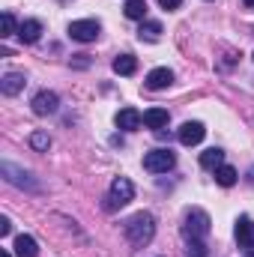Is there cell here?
<instances>
[{"label": "cell", "instance_id": "1", "mask_svg": "<svg viewBox=\"0 0 254 257\" xmlns=\"http://www.w3.org/2000/svg\"><path fill=\"white\" fill-rule=\"evenodd\" d=\"M123 230H126L129 245L144 248V245H150L153 236H156V218H153L150 212H135L126 224H123Z\"/></svg>", "mask_w": 254, "mask_h": 257}, {"label": "cell", "instance_id": "2", "mask_svg": "<svg viewBox=\"0 0 254 257\" xmlns=\"http://www.w3.org/2000/svg\"><path fill=\"white\" fill-rule=\"evenodd\" d=\"M183 236H186V242L194 245V242H203L206 236H209V215L200 209V206H194L186 212V221H183Z\"/></svg>", "mask_w": 254, "mask_h": 257}, {"label": "cell", "instance_id": "3", "mask_svg": "<svg viewBox=\"0 0 254 257\" xmlns=\"http://www.w3.org/2000/svg\"><path fill=\"white\" fill-rule=\"evenodd\" d=\"M132 197H135V186H132V180H126V177H117V180L111 183V189H108L105 209H120V206H126Z\"/></svg>", "mask_w": 254, "mask_h": 257}, {"label": "cell", "instance_id": "4", "mask_svg": "<svg viewBox=\"0 0 254 257\" xmlns=\"http://www.w3.org/2000/svg\"><path fill=\"white\" fill-rule=\"evenodd\" d=\"M174 165H177V156H174L171 150H150V153L144 156V168H147L150 174H168Z\"/></svg>", "mask_w": 254, "mask_h": 257}, {"label": "cell", "instance_id": "5", "mask_svg": "<svg viewBox=\"0 0 254 257\" xmlns=\"http://www.w3.org/2000/svg\"><path fill=\"white\" fill-rule=\"evenodd\" d=\"M99 33H102V27H99V21H93V18H81V21H72V24H69V36H72L75 42H96Z\"/></svg>", "mask_w": 254, "mask_h": 257}, {"label": "cell", "instance_id": "6", "mask_svg": "<svg viewBox=\"0 0 254 257\" xmlns=\"http://www.w3.org/2000/svg\"><path fill=\"white\" fill-rule=\"evenodd\" d=\"M0 171H3V177H6V183H12V186H18V189H33V192L39 189V186H36V180H33L27 171L15 168L12 162H3V165H0Z\"/></svg>", "mask_w": 254, "mask_h": 257}, {"label": "cell", "instance_id": "7", "mask_svg": "<svg viewBox=\"0 0 254 257\" xmlns=\"http://www.w3.org/2000/svg\"><path fill=\"white\" fill-rule=\"evenodd\" d=\"M33 114H39V117H48V114H57V108H60V99H57V93H51V90H42V93H36L33 96Z\"/></svg>", "mask_w": 254, "mask_h": 257}, {"label": "cell", "instance_id": "8", "mask_svg": "<svg viewBox=\"0 0 254 257\" xmlns=\"http://www.w3.org/2000/svg\"><path fill=\"white\" fill-rule=\"evenodd\" d=\"M203 135H206V128H203V123H197V120L183 123L180 132H177V138H180V144H183V147H194V144H200V141H203Z\"/></svg>", "mask_w": 254, "mask_h": 257}, {"label": "cell", "instance_id": "9", "mask_svg": "<svg viewBox=\"0 0 254 257\" xmlns=\"http://www.w3.org/2000/svg\"><path fill=\"white\" fill-rule=\"evenodd\" d=\"M236 242H239V248L254 251V221L248 215H239L236 218Z\"/></svg>", "mask_w": 254, "mask_h": 257}, {"label": "cell", "instance_id": "10", "mask_svg": "<svg viewBox=\"0 0 254 257\" xmlns=\"http://www.w3.org/2000/svg\"><path fill=\"white\" fill-rule=\"evenodd\" d=\"M147 90H165V87H171L174 84V72L168 69V66H159V69H153L150 75H147Z\"/></svg>", "mask_w": 254, "mask_h": 257}, {"label": "cell", "instance_id": "11", "mask_svg": "<svg viewBox=\"0 0 254 257\" xmlns=\"http://www.w3.org/2000/svg\"><path fill=\"white\" fill-rule=\"evenodd\" d=\"M114 123H117V128H123V132H135V128H141V123H144V114H138L135 108H123V111H117Z\"/></svg>", "mask_w": 254, "mask_h": 257}, {"label": "cell", "instance_id": "12", "mask_svg": "<svg viewBox=\"0 0 254 257\" xmlns=\"http://www.w3.org/2000/svg\"><path fill=\"white\" fill-rule=\"evenodd\" d=\"M39 36H42V21H36V18L21 21V27H18V39L21 42L33 45V42H39Z\"/></svg>", "mask_w": 254, "mask_h": 257}, {"label": "cell", "instance_id": "13", "mask_svg": "<svg viewBox=\"0 0 254 257\" xmlns=\"http://www.w3.org/2000/svg\"><path fill=\"white\" fill-rule=\"evenodd\" d=\"M24 75L21 72H6L3 78H0V90H3V96H18L21 90H24Z\"/></svg>", "mask_w": 254, "mask_h": 257}, {"label": "cell", "instance_id": "14", "mask_svg": "<svg viewBox=\"0 0 254 257\" xmlns=\"http://www.w3.org/2000/svg\"><path fill=\"white\" fill-rule=\"evenodd\" d=\"M15 257H39V245H36V239L33 236H27V233H21V236H15Z\"/></svg>", "mask_w": 254, "mask_h": 257}, {"label": "cell", "instance_id": "15", "mask_svg": "<svg viewBox=\"0 0 254 257\" xmlns=\"http://www.w3.org/2000/svg\"><path fill=\"white\" fill-rule=\"evenodd\" d=\"M168 111L165 108H150V111H144V126L147 128H156V132H162V128L168 126Z\"/></svg>", "mask_w": 254, "mask_h": 257}, {"label": "cell", "instance_id": "16", "mask_svg": "<svg viewBox=\"0 0 254 257\" xmlns=\"http://www.w3.org/2000/svg\"><path fill=\"white\" fill-rule=\"evenodd\" d=\"M221 165H224V150L212 147V150L200 153V168H206V171H218Z\"/></svg>", "mask_w": 254, "mask_h": 257}, {"label": "cell", "instance_id": "17", "mask_svg": "<svg viewBox=\"0 0 254 257\" xmlns=\"http://www.w3.org/2000/svg\"><path fill=\"white\" fill-rule=\"evenodd\" d=\"M159 36H162V24L159 21H144L141 30H138V39L141 42H159Z\"/></svg>", "mask_w": 254, "mask_h": 257}, {"label": "cell", "instance_id": "18", "mask_svg": "<svg viewBox=\"0 0 254 257\" xmlns=\"http://www.w3.org/2000/svg\"><path fill=\"white\" fill-rule=\"evenodd\" d=\"M135 69H138V60L132 54H117L114 57V72L117 75H135Z\"/></svg>", "mask_w": 254, "mask_h": 257}, {"label": "cell", "instance_id": "19", "mask_svg": "<svg viewBox=\"0 0 254 257\" xmlns=\"http://www.w3.org/2000/svg\"><path fill=\"white\" fill-rule=\"evenodd\" d=\"M215 183H218V186H224V189L236 186V168H230V165H221V168L215 171Z\"/></svg>", "mask_w": 254, "mask_h": 257}, {"label": "cell", "instance_id": "20", "mask_svg": "<svg viewBox=\"0 0 254 257\" xmlns=\"http://www.w3.org/2000/svg\"><path fill=\"white\" fill-rule=\"evenodd\" d=\"M126 18L144 21L147 18V0H126Z\"/></svg>", "mask_w": 254, "mask_h": 257}, {"label": "cell", "instance_id": "21", "mask_svg": "<svg viewBox=\"0 0 254 257\" xmlns=\"http://www.w3.org/2000/svg\"><path fill=\"white\" fill-rule=\"evenodd\" d=\"M30 147H33L36 153H45V150L51 147V138H48V132H33V135H30Z\"/></svg>", "mask_w": 254, "mask_h": 257}, {"label": "cell", "instance_id": "22", "mask_svg": "<svg viewBox=\"0 0 254 257\" xmlns=\"http://www.w3.org/2000/svg\"><path fill=\"white\" fill-rule=\"evenodd\" d=\"M18 27L21 24H15V15L12 12H3V18H0V36H12V33H18Z\"/></svg>", "mask_w": 254, "mask_h": 257}, {"label": "cell", "instance_id": "23", "mask_svg": "<svg viewBox=\"0 0 254 257\" xmlns=\"http://www.w3.org/2000/svg\"><path fill=\"white\" fill-rule=\"evenodd\" d=\"M159 6H162L165 12H174V9H180V6H183V0H159Z\"/></svg>", "mask_w": 254, "mask_h": 257}, {"label": "cell", "instance_id": "24", "mask_svg": "<svg viewBox=\"0 0 254 257\" xmlns=\"http://www.w3.org/2000/svg\"><path fill=\"white\" fill-rule=\"evenodd\" d=\"M12 233V221L6 215H0V236H9Z\"/></svg>", "mask_w": 254, "mask_h": 257}, {"label": "cell", "instance_id": "25", "mask_svg": "<svg viewBox=\"0 0 254 257\" xmlns=\"http://www.w3.org/2000/svg\"><path fill=\"white\" fill-rule=\"evenodd\" d=\"M242 3H245V6H248V9H254V0H242Z\"/></svg>", "mask_w": 254, "mask_h": 257}, {"label": "cell", "instance_id": "26", "mask_svg": "<svg viewBox=\"0 0 254 257\" xmlns=\"http://www.w3.org/2000/svg\"><path fill=\"white\" fill-rule=\"evenodd\" d=\"M0 257H12V254H9V248H3V251H0Z\"/></svg>", "mask_w": 254, "mask_h": 257}, {"label": "cell", "instance_id": "27", "mask_svg": "<svg viewBox=\"0 0 254 257\" xmlns=\"http://www.w3.org/2000/svg\"><path fill=\"white\" fill-rule=\"evenodd\" d=\"M248 257H254V251H248Z\"/></svg>", "mask_w": 254, "mask_h": 257}]
</instances>
